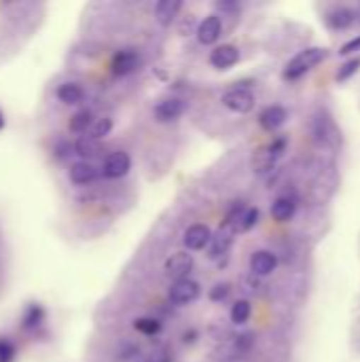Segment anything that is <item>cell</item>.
<instances>
[{
    "label": "cell",
    "instance_id": "obj_16",
    "mask_svg": "<svg viewBox=\"0 0 360 362\" xmlns=\"http://www.w3.org/2000/svg\"><path fill=\"white\" fill-rule=\"evenodd\" d=\"M68 176H70V180L74 185H87V182L98 178V168L93 163H89V161H79V163L70 165Z\"/></svg>",
    "mask_w": 360,
    "mask_h": 362
},
{
    "label": "cell",
    "instance_id": "obj_19",
    "mask_svg": "<svg viewBox=\"0 0 360 362\" xmlns=\"http://www.w3.org/2000/svg\"><path fill=\"white\" fill-rule=\"evenodd\" d=\"M356 19V11L352 8H346V6H339V8H333L327 17V23L335 30H346L354 23Z\"/></svg>",
    "mask_w": 360,
    "mask_h": 362
},
{
    "label": "cell",
    "instance_id": "obj_22",
    "mask_svg": "<svg viewBox=\"0 0 360 362\" xmlns=\"http://www.w3.org/2000/svg\"><path fill=\"white\" fill-rule=\"evenodd\" d=\"M93 123V117H91V110H79L72 119H70V132L74 134H85Z\"/></svg>",
    "mask_w": 360,
    "mask_h": 362
},
{
    "label": "cell",
    "instance_id": "obj_13",
    "mask_svg": "<svg viewBox=\"0 0 360 362\" xmlns=\"http://www.w3.org/2000/svg\"><path fill=\"white\" fill-rule=\"evenodd\" d=\"M276 267H278V259L269 250H259L250 257V272L255 276H261V278L269 276V274H274Z\"/></svg>",
    "mask_w": 360,
    "mask_h": 362
},
{
    "label": "cell",
    "instance_id": "obj_21",
    "mask_svg": "<svg viewBox=\"0 0 360 362\" xmlns=\"http://www.w3.org/2000/svg\"><path fill=\"white\" fill-rule=\"evenodd\" d=\"M74 151H76V155H81L85 159H91V157H98L100 155V142L93 140L91 136H83V138L76 140Z\"/></svg>",
    "mask_w": 360,
    "mask_h": 362
},
{
    "label": "cell",
    "instance_id": "obj_25",
    "mask_svg": "<svg viewBox=\"0 0 360 362\" xmlns=\"http://www.w3.org/2000/svg\"><path fill=\"white\" fill-rule=\"evenodd\" d=\"M110 132H112V119H108V117H102L95 123H91V138L98 140V142L102 138H106Z\"/></svg>",
    "mask_w": 360,
    "mask_h": 362
},
{
    "label": "cell",
    "instance_id": "obj_5",
    "mask_svg": "<svg viewBox=\"0 0 360 362\" xmlns=\"http://www.w3.org/2000/svg\"><path fill=\"white\" fill-rule=\"evenodd\" d=\"M132 170V159L125 151H115L106 157L102 165V174L106 178H123Z\"/></svg>",
    "mask_w": 360,
    "mask_h": 362
},
{
    "label": "cell",
    "instance_id": "obj_9",
    "mask_svg": "<svg viewBox=\"0 0 360 362\" xmlns=\"http://www.w3.org/2000/svg\"><path fill=\"white\" fill-rule=\"evenodd\" d=\"M233 235H236V231L229 227V225H221V229L212 235V240H210V259H219V257H223V255H227L229 252V248H231V242H233Z\"/></svg>",
    "mask_w": 360,
    "mask_h": 362
},
{
    "label": "cell",
    "instance_id": "obj_35",
    "mask_svg": "<svg viewBox=\"0 0 360 362\" xmlns=\"http://www.w3.org/2000/svg\"><path fill=\"white\" fill-rule=\"evenodd\" d=\"M356 17H359V21H360V11H359V13H356Z\"/></svg>",
    "mask_w": 360,
    "mask_h": 362
},
{
    "label": "cell",
    "instance_id": "obj_31",
    "mask_svg": "<svg viewBox=\"0 0 360 362\" xmlns=\"http://www.w3.org/2000/svg\"><path fill=\"white\" fill-rule=\"evenodd\" d=\"M354 51H360V36L348 40V42L339 49V55H350V53H354Z\"/></svg>",
    "mask_w": 360,
    "mask_h": 362
},
{
    "label": "cell",
    "instance_id": "obj_28",
    "mask_svg": "<svg viewBox=\"0 0 360 362\" xmlns=\"http://www.w3.org/2000/svg\"><path fill=\"white\" fill-rule=\"evenodd\" d=\"M229 295H231V284H229V282H219V284H214L212 291H210V299L216 301V303L225 301Z\"/></svg>",
    "mask_w": 360,
    "mask_h": 362
},
{
    "label": "cell",
    "instance_id": "obj_29",
    "mask_svg": "<svg viewBox=\"0 0 360 362\" xmlns=\"http://www.w3.org/2000/svg\"><path fill=\"white\" fill-rule=\"evenodd\" d=\"M15 346L8 339H0V362H13L15 361Z\"/></svg>",
    "mask_w": 360,
    "mask_h": 362
},
{
    "label": "cell",
    "instance_id": "obj_7",
    "mask_svg": "<svg viewBox=\"0 0 360 362\" xmlns=\"http://www.w3.org/2000/svg\"><path fill=\"white\" fill-rule=\"evenodd\" d=\"M221 32H223V21H221V17H219V15H208L206 19L199 21L195 34H197V40H199L202 45H214V42L219 40Z\"/></svg>",
    "mask_w": 360,
    "mask_h": 362
},
{
    "label": "cell",
    "instance_id": "obj_23",
    "mask_svg": "<svg viewBox=\"0 0 360 362\" xmlns=\"http://www.w3.org/2000/svg\"><path fill=\"white\" fill-rule=\"evenodd\" d=\"M250 314H252V305H250V301H246V299L236 301L233 308H231V320H233L236 325H246L248 318H250Z\"/></svg>",
    "mask_w": 360,
    "mask_h": 362
},
{
    "label": "cell",
    "instance_id": "obj_24",
    "mask_svg": "<svg viewBox=\"0 0 360 362\" xmlns=\"http://www.w3.org/2000/svg\"><path fill=\"white\" fill-rule=\"evenodd\" d=\"M134 329H136L138 333L146 335V337H153V335H157V333L161 331V322L155 320V318H138V320L134 322Z\"/></svg>",
    "mask_w": 360,
    "mask_h": 362
},
{
    "label": "cell",
    "instance_id": "obj_4",
    "mask_svg": "<svg viewBox=\"0 0 360 362\" xmlns=\"http://www.w3.org/2000/svg\"><path fill=\"white\" fill-rule=\"evenodd\" d=\"M166 276L172 278L174 282L178 280H187L191 269H193V255L189 252H174L170 259H166Z\"/></svg>",
    "mask_w": 360,
    "mask_h": 362
},
{
    "label": "cell",
    "instance_id": "obj_11",
    "mask_svg": "<svg viewBox=\"0 0 360 362\" xmlns=\"http://www.w3.org/2000/svg\"><path fill=\"white\" fill-rule=\"evenodd\" d=\"M182 112H185V102H182V100H178V98L161 100V102L155 106V119H157V121H161V123L176 121Z\"/></svg>",
    "mask_w": 360,
    "mask_h": 362
},
{
    "label": "cell",
    "instance_id": "obj_10",
    "mask_svg": "<svg viewBox=\"0 0 360 362\" xmlns=\"http://www.w3.org/2000/svg\"><path fill=\"white\" fill-rule=\"evenodd\" d=\"M138 64H140V55L134 49H123V51L115 53L110 68L117 76H125V74L134 72L138 68Z\"/></svg>",
    "mask_w": 360,
    "mask_h": 362
},
{
    "label": "cell",
    "instance_id": "obj_2",
    "mask_svg": "<svg viewBox=\"0 0 360 362\" xmlns=\"http://www.w3.org/2000/svg\"><path fill=\"white\" fill-rule=\"evenodd\" d=\"M284 151H286V138H276L269 146L259 148V151L255 153V157H252V168H255V172H259V174L269 172V170L276 165V161L284 155Z\"/></svg>",
    "mask_w": 360,
    "mask_h": 362
},
{
    "label": "cell",
    "instance_id": "obj_6",
    "mask_svg": "<svg viewBox=\"0 0 360 362\" xmlns=\"http://www.w3.org/2000/svg\"><path fill=\"white\" fill-rule=\"evenodd\" d=\"M202 288L195 280H178L172 284L170 288V301L176 303V305H187V303H193L197 297H199Z\"/></svg>",
    "mask_w": 360,
    "mask_h": 362
},
{
    "label": "cell",
    "instance_id": "obj_27",
    "mask_svg": "<svg viewBox=\"0 0 360 362\" xmlns=\"http://www.w3.org/2000/svg\"><path fill=\"white\" fill-rule=\"evenodd\" d=\"M359 68H360V57H352L350 62H346V64L337 70V81H339V83L348 81L350 76H354V74L359 72Z\"/></svg>",
    "mask_w": 360,
    "mask_h": 362
},
{
    "label": "cell",
    "instance_id": "obj_30",
    "mask_svg": "<svg viewBox=\"0 0 360 362\" xmlns=\"http://www.w3.org/2000/svg\"><path fill=\"white\" fill-rule=\"evenodd\" d=\"M236 348H238L240 352H248V350L252 348V335H250V333L240 335L238 341H236Z\"/></svg>",
    "mask_w": 360,
    "mask_h": 362
},
{
    "label": "cell",
    "instance_id": "obj_18",
    "mask_svg": "<svg viewBox=\"0 0 360 362\" xmlns=\"http://www.w3.org/2000/svg\"><path fill=\"white\" fill-rule=\"evenodd\" d=\"M83 98H85V91H83V87L79 83H62L57 87V100L64 102V104H68V106L81 104Z\"/></svg>",
    "mask_w": 360,
    "mask_h": 362
},
{
    "label": "cell",
    "instance_id": "obj_33",
    "mask_svg": "<svg viewBox=\"0 0 360 362\" xmlns=\"http://www.w3.org/2000/svg\"><path fill=\"white\" fill-rule=\"evenodd\" d=\"M216 6L223 8V11H236V8H238V4H227V2H219Z\"/></svg>",
    "mask_w": 360,
    "mask_h": 362
},
{
    "label": "cell",
    "instance_id": "obj_12",
    "mask_svg": "<svg viewBox=\"0 0 360 362\" xmlns=\"http://www.w3.org/2000/svg\"><path fill=\"white\" fill-rule=\"evenodd\" d=\"M212 240V231L206 225H191L185 233V246L189 250H204Z\"/></svg>",
    "mask_w": 360,
    "mask_h": 362
},
{
    "label": "cell",
    "instance_id": "obj_3",
    "mask_svg": "<svg viewBox=\"0 0 360 362\" xmlns=\"http://www.w3.org/2000/svg\"><path fill=\"white\" fill-rule=\"evenodd\" d=\"M223 104L233 110V112H240V115H246L255 108V95L248 87H242V85H236L231 87L229 91H225L223 95Z\"/></svg>",
    "mask_w": 360,
    "mask_h": 362
},
{
    "label": "cell",
    "instance_id": "obj_26",
    "mask_svg": "<svg viewBox=\"0 0 360 362\" xmlns=\"http://www.w3.org/2000/svg\"><path fill=\"white\" fill-rule=\"evenodd\" d=\"M259 223V210L257 208H246L244 214L240 216V223H238V231H250L255 225Z\"/></svg>",
    "mask_w": 360,
    "mask_h": 362
},
{
    "label": "cell",
    "instance_id": "obj_1",
    "mask_svg": "<svg viewBox=\"0 0 360 362\" xmlns=\"http://www.w3.org/2000/svg\"><path fill=\"white\" fill-rule=\"evenodd\" d=\"M327 59V49L323 47H310L303 49L301 53H297L284 68V78L286 81H297L303 74H308L312 68H316L318 64H323Z\"/></svg>",
    "mask_w": 360,
    "mask_h": 362
},
{
    "label": "cell",
    "instance_id": "obj_34",
    "mask_svg": "<svg viewBox=\"0 0 360 362\" xmlns=\"http://www.w3.org/2000/svg\"><path fill=\"white\" fill-rule=\"evenodd\" d=\"M4 127V115H2V110H0V129Z\"/></svg>",
    "mask_w": 360,
    "mask_h": 362
},
{
    "label": "cell",
    "instance_id": "obj_17",
    "mask_svg": "<svg viewBox=\"0 0 360 362\" xmlns=\"http://www.w3.org/2000/svg\"><path fill=\"white\" fill-rule=\"evenodd\" d=\"M45 310L40 303H30L25 310H23V316H21V329L23 331H36L42 327L45 322Z\"/></svg>",
    "mask_w": 360,
    "mask_h": 362
},
{
    "label": "cell",
    "instance_id": "obj_15",
    "mask_svg": "<svg viewBox=\"0 0 360 362\" xmlns=\"http://www.w3.org/2000/svg\"><path fill=\"white\" fill-rule=\"evenodd\" d=\"M180 8H182L180 0H159L157 6H155V19L159 21V25L168 28L178 17Z\"/></svg>",
    "mask_w": 360,
    "mask_h": 362
},
{
    "label": "cell",
    "instance_id": "obj_20",
    "mask_svg": "<svg viewBox=\"0 0 360 362\" xmlns=\"http://www.w3.org/2000/svg\"><path fill=\"white\" fill-rule=\"evenodd\" d=\"M295 210H297V204L291 197H278L272 206V216L278 223H289L295 216Z\"/></svg>",
    "mask_w": 360,
    "mask_h": 362
},
{
    "label": "cell",
    "instance_id": "obj_32",
    "mask_svg": "<svg viewBox=\"0 0 360 362\" xmlns=\"http://www.w3.org/2000/svg\"><path fill=\"white\" fill-rule=\"evenodd\" d=\"M197 337H199V333H197L195 329H191V331H185V335H182V344H187V346H193V344L197 341Z\"/></svg>",
    "mask_w": 360,
    "mask_h": 362
},
{
    "label": "cell",
    "instance_id": "obj_14",
    "mask_svg": "<svg viewBox=\"0 0 360 362\" xmlns=\"http://www.w3.org/2000/svg\"><path fill=\"white\" fill-rule=\"evenodd\" d=\"M286 117H289L286 108H282V106H267L265 110H261L259 123H261L263 129L276 132V129H280L286 123Z\"/></svg>",
    "mask_w": 360,
    "mask_h": 362
},
{
    "label": "cell",
    "instance_id": "obj_8",
    "mask_svg": "<svg viewBox=\"0 0 360 362\" xmlns=\"http://www.w3.org/2000/svg\"><path fill=\"white\" fill-rule=\"evenodd\" d=\"M240 62V51L233 45H221L210 53V64L216 70H229L231 66H236Z\"/></svg>",
    "mask_w": 360,
    "mask_h": 362
}]
</instances>
